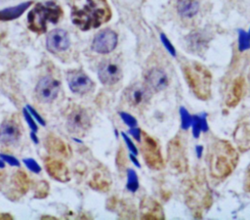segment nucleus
<instances>
[{
    "instance_id": "nucleus-31",
    "label": "nucleus",
    "mask_w": 250,
    "mask_h": 220,
    "mask_svg": "<svg viewBox=\"0 0 250 220\" xmlns=\"http://www.w3.org/2000/svg\"><path fill=\"white\" fill-rule=\"evenodd\" d=\"M202 151H203V148L201 146H198L196 148V153H197V156L200 157L201 156V154H202Z\"/></svg>"
},
{
    "instance_id": "nucleus-27",
    "label": "nucleus",
    "mask_w": 250,
    "mask_h": 220,
    "mask_svg": "<svg viewBox=\"0 0 250 220\" xmlns=\"http://www.w3.org/2000/svg\"><path fill=\"white\" fill-rule=\"evenodd\" d=\"M122 136H123V138H124V140H125V142H126V144H127V146L129 147V149H130V151L134 154H137V149L135 148V145L132 143V141L124 134V133H122Z\"/></svg>"
},
{
    "instance_id": "nucleus-32",
    "label": "nucleus",
    "mask_w": 250,
    "mask_h": 220,
    "mask_svg": "<svg viewBox=\"0 0 250 220\" xmlns=\"http://www.w3.org/2000/svg\"><path fill=\"white\" fill-rule=\"evenodd\" d=\"M130 157H131V159H132V160H133V161H134V163H135V164H136V165H137V166H140V164H139V162H138V160H137V159H136V158H135V157H134V156H133V154H132V155H131V156H130Z\"/></svg>"
},
{
    "instance_id": "nucleus-8",
    "label": "nucleus",
    "mask_w": 250,
    "mask_h": 220,
    "mask_svg": "<svg viewBox=\"0 0 250 220\" xmlns=\"http://www.w3.org/2000/svg\"><path fill=\"white\" fill-rule=\"evenodd\" d=\"M150 89L143 84H134L129 87L126 92V98L128 102L134 107H143L150 99Z\"/></svg>"
},
{
    "instance_id": "nucleus-34",
    "label": "nucleus",
    "mask_w": 250,
    "mask_h": 220,
    "mask_svg": "<svg viewBox=\"0 0 250 220\" xmlns=\"http://www.w3.org/2000/svg\"><path fill=\"white\" fill-rule=\"evenodd\" d=\"M0 167H1V168H3V167H4V164H3V161H1V160H0Z\"/></svg>"
},
{
    "instance_id": "nucleus-1",
    "label": "nucleus",
    "mask_w": 250,
    "mask_h": 220,
    "mask_svg": "<svg viewBox=\"0 0 250 220\" xmlns=\"http://www.w3.org/2000/svg\"><path fill=\"white\" fill-rule=\"evenodd\" d=\"M105 0H81L71 7V20L82 30L97 28L110 19Z\"/></svg>"
},
{
    "instance_id": "nucleus-17",
    "label": "nucleus",
    "mask_w": 250,
    "mask_h": 220,
    "mask_svg": "<svg viewBox=\"0 0 250 220\" xmlns=\"http://www.w3.org/2000/svg\"><path fill=\"white\" fill-rule=\"evenodd\" d=\"M188 44H189V47L193 50V51H199V50H202L204 46H206L207 44V41L206 39L204 38V36L199 33V32H192L188 38Z\"/></svg>"
},
{
    "instance_id": "nucleus-18",
    "label": "nucleus",
    "mask_w": 250,
    "mask_h": 220,
    "mask_svg": "<svg viewBox=\"0 0 250 220\" xmlns=\"http://www.w3.org/2000/svg\"><path fill=\"white\" fill-rule=\"evenodd\" d=\"M127 177H128V183H127L128 190L131 191V192H135L138 189V186H139L138 177H137L135 171L132 170V169L128 170Z\"/></svg>"
},
{
    "instance_id": "nucleus-14",
    "label": "nucleus",
    "mask_w": 250,
    "mask_h": 220,
    "mask_svg": "<svg viewBox=\"0 0 250 220\" xmlns=\"http://www.w3.org/2000/svg\"><path fill=\"white\" fill-rule=\"evenodd\" d=\"M177 10L182 17L191 18L197 14L199 3L197 0H178Z\"/></svg>"
},
{
    "instance_id": "nucleus-9",
    "label": "nucleus",
    "mask_w": 250,
    "mask_h": 220,
    "mask_svg": "<svg viewBox=\"0 0 250 220\" xmlns=\"http://www.w3.org/2000/svg\"><path fill=\"white\" fill-rule=\"evenodd\" d=\"M98 75L102 83L111 85L121 78L122 72L117 64L111 61H104L99 67Z\"/></svg>"
},
{
    "instance_id": "nucleus-15",
    "label": "nucleus",
    "mask_w": 250,
    "mask_h": 220,
    "mask_svg": "<svg viewBox=\"0 0 250 220\" xmlns=\"http://www.w3.org/2000/svg\"><path fill=\"white\" fill-rule=\"evenodd\" d=\"M31 1L21 3L15 7L6 8L0 11V21H11L19 18L31 5Z\"/></svg>"
},
{
    "instance_id": "nucleus-25",
    "label": "nucleus",
    "mask_w": 250,
    "mask_h": 220,
    "mask_svg": "<svg viewBox=\"0 0 250 220\" xmlns=\"http://www.w3.org/2000/svg\"><path fill=\"white\" fill-rule=\"evenodd\" d=\"M0 156L3 158V160H5L6 162H8L11 165H14V166L19 165V161L13 156H10V155H7V154H0Z\"/></svg>"
},
{
    "instance_id": "nucleus-2",
    "label": "nucleus",
    "mask_w": 250,
    "mask_h": 220,
    "mask_svg": "<svg viewBox=\"0 0 250 220\" xmlns=\"http://www.w3.org/2000/svg\"><path fill=\"white\" fill-rule=\"evenodd\" d=\"M62 15V11L55 2L38 3L27 15L28 28L35 32H45L47 23H57Z\"/></svg>"
},
{
    "instance_id": "nucleus-28",
    "label": "nucleus",
    "mask_w": 250,
    "mask_h": 220,
    "mask_svg": "<svg viewBox=\"0 0 250 220\" xmlns=\"http://www.w3.org/2000/svg\"><path fill=\"white\" fill-rule=\"evenodd\" d=\"M129 132H130L131 135L134 136V138H135L136 140L140 141V139H141V130H140V129H138V128H132V129H130Z\"/></svg>"
},
{
    "instance_id": "nucleus-5",
    "label": "nucleus",
    "mask_w": 250,
    "mask_h": 220,
    "mask_svg": "<svg viewBox=\"0 0 250 220\" xmlns=\"http://www.w3.org/2000/svg\"><path fill=\"white\" fill-rule=\"evenodd\" d=\"M59 87H60V83L56 79L50 76L43 77L42 79L39 80V82L36 85V88H35L36 96L41 102H44V103L51 102L57 97L59 92Z\"/></svg>"
},
{
    "instance_id": "nucleus-23",
    "label": "nucleus",
    "mask_w": 250,
    "mask_h": 220,
    "mask_svg": "<svg viewBox=\"0 0 250 220\" xmlns=\"http://www.w3.org/2000/svg\"><path fill=\"white\" fill-rule=\"evenodd\" d=\"M120 115L122 117V119L124 120V122L129 125V126H136L137 124V120L130 114L126 113V112H120Z\"/></svg>"
},
{
    "instance_id": "nucleus-35",
    "label": "nucleus",
    "mask_w": 250,
    "mask_h": 220,
    "mask_svg": "<svg viewBox=\"0 0 250 220\" xmlns=\"http://www.w3.org/2000/svg\"><path fill=\"white\" fill-rule=\"evenodd\" d=\"M249 36H250V32H249Z\"/></svg>"
},
{
    "instance_id": "nucleus-33",
    "label": "nucleus",
    "mask_w": 250,
    "mask_h": 220,
    "mask_svg": "<svg viewBox=\"0 0 250 220\" xmlns=\"http://www.w3.org/2000/svg\"><path fill=\"white\" fill-rule=\"evenodd\" d=\"M31 137H32V139H33V141L35 142V143H37V138H36V136L34 137V133H32L31 134Z\"/></svg>"
},
{
    "instance_id": "nucleus-19",
    "label": "nucleus",
    "mask_w": 250,
    "mask_h": 220,
    "mask_svg": "<svg viewBox=\"0 0 250 220\" xmlns=\"http://www.w3.org/2000/svg\"><path fill=\"white\" fill-rule=\"evenodd\" d=\"M239 50L244 51L250 48V36L246 32L240 30L239 31Z\"/></svg>"
},
{
    "instance_id": "nucleus-13",
    "label": "nucleus",
    "mask_w": 250,
    "mask_h": 220,
    "mask_svg": "<svg viewBox=\"0 0 250 220\" xmlns=\"http://www.w3.org/2000/svg\"><path fill=\"white\" fill-rule=\"evenodd\" d=\"M144 156L147 162L148 165H150L153 168H159L160 164H161V157H160V154L158 152L157 146L155 144V142L146 137L145 140V145H144Z\"/></svg>"
},
{
    "instance_id": "nucleus-3",
    "label": "nucleus",
    "mask_w": 250,
    "mask_h": 220,
    "mask_svg": "<svg viewBox=\"0 0 250 220\" xmlns=\"http://www.w3.org/2000/svg\"><path fill=\"white\" fill-rule=\"evenodd\" d=\"M116 44H117L116 33L110 29H104L95 36L92 44V48L97 53L107 54L113 51Z\"/></svg>"
},
{
    "instance_id": "nucleus-21",
    "label": "nucleus",
    "mask_w": 250,
    "mask_h": 220,
    "mask_svg": "<svg viewBox=\"0 0 250 220\" xmlns=\"http://www.w3.org/2000/svg\"><path fill=\"white\" fill-rule=\"evenodd\" d=\"M191 126H192V132H193V136L194 137H198L200 130H201V124H200V117L198 116H193L192 117V122H191Z\"/></svg>"
},
{
    "instance_id": "nucleus-6",
    "label": "nucleus",
    "mask_w": 250,
    "mask_h": 220,
    "mask_svg": "<svg viewBox=\"0 0 250 220\" xmlns=\"http://www.w3.org/2000/svg\"><path fill=\"white\" fill-rule=\"evenodd\" d=\"M188 71V79L191 87H193L194 92L196 94H202V98H204V94H208L209 88V80L210 76L206 74V71L202 68H192L187 69Z\"/></svg>"
},
{
    "instance_id": "nucleus-29",
    "label": "nucleus",
    "mask_w": 250,
    "mask_h": 220,
    "mask_svg": "<svg viewBox=\"0 0 250 220\" xmlns=\"http://www.w3.org/2000/svg\"><path fill=\"white\" fill-rule=\"evenodd\" d=\"M27 108H28V110H29V111H30V112H31V113H33V114H34V116H35V118H36V119H37V120H38V121H39V122H40V123H41V124H42V125H44V120H43V119H42V118H41V117H40V115H39V114H38V113H37V112H36V111H35V110H32V108H31V107H29V106H28V107H27Z\"/></svg>"
},
{
    "instance_id": "nucleus-26",
    "label": "nucleus",
    "mask_w": 250,
    "mask_h": 220,
    "mask_svg": "<svg viewBox=\"0 0 250 220\" xmlns=\"http://www.w3.org/2000/svg\"><path fill=\"white\" fill-rule=\"evenodd\" d=\"M23 114H24V117H25L26 121L28 122V124H29L30 128H31L33 131H36V130H37V126H36L35 122L33 121V119L31 118L30 114H29V113H28L26 110H23Z\"/></svg>"
},
{
    "instance_id": "nucleus-22",
    "label": "nucleus",
    "mask_w": 250,
    "mask_h": 220,
    "mask_svg": "<svg viewBox=\"0 0 250 220\" xmlns=\"http://www.w3.org/2000/svg\"><path fill=\"white\" fill-rule=\"evenodd\" d=\"M23 162L25 163V165L27 166V168H28L29 170H31L32 172L38 173V172L41 170V168H40V166L37 164V162H36L35 160L31 159V158L23 159Z\"/></svg>"
},
{
    "instance_id": "nucleus-11",
    "label": "nucleus",
    "mask_w": 250,
    "mask_h": 220,
    "mask_svg": "<svg viewBox=\"0 0 250 220\" xmlns=\"http://www.w3.org/2000/svg\"><path fill=\"white\" fill-rule=\"evenodd\" d=\"M146 86L153 91H161L168 85V77L160 68H152L146 75Z\"/></svg>"
},
{
    "instance_id": "nucleus-24",
    "label": "nucleus",
    "mask_w": 250,
    "mask_h": 220,
    "mask_svg": "<svg viewBox=\"0 0 250 220\" xmlns=\"http://www.w3.org/2000/svg\"><path fill=\"white\" fill-rule=\"evenodd\" d=\"M161 40H162V43L164 44V46L166 47V49L171 53V55L175 56L176 55V51H175L173 45L170 43V41L168 40V38L164 34H161Z\"/></svg>"
},
{
    "instance_id": "nucleus-16",
    "label": "nucleus",
    "mask_w": 250,
    "mask_h": 220,
    "mask_svg": "<svg viewBox=\"0 0 250 220\" xmlns=\"http://www.w3.org/2000/svg\"><path fill=\"white\" fill-rule=\"evenodd\" d=\"M47 170L49 174L57 180H67V169L66 167L59 161H51L47 163Z\"/></svg>"
},
{
    "instance_id": "nucleus-10",
    "label": "nucleus",
    "mask_w": 250,
    "mask_h": 220,
    "mask_svg": "<svg viewBox=\"0 0 250 220\" xmlns=\"http://www.w3.org/2000/svg\"><path fill=\"white\" fill-rule=\"evenodd\" d=\"M46 45L47 49L52 53L64 51L69 46L68 34L63 29H54L48 34Z\"/></svg>"
},
{
    "instance_id": "nucleus-12",
    "label": "nucleus",
    "mask_w": 250,
    "mask_h": 220,
    "mask_svg": "<svg viewBox=\"0 0 250 220\" xmlns=\"http://www.w3.org/2000/svg\"><path fill=\"white\" fill-rule=\"evenodd\" d=\"M21 132L17 123L12 120L4 121L0 126V142L5 145H14L19 141Z\"/></svg>"
},
{
    "instance_id": "nucleus-4",
    "label": "nucleus",
    "mask_w": 250,
    "mask_h": 220,
    "mask_svg": "<svg viewBox=\"0 0 250 220\" xmlns=\"http://www.w3.org/2000/svg\"><path fill=\"white\" fill-rule=\"evenodd\" d=\"M66 126L69 132L74 134H82L85 132L90 126V117L87 111L81 108L73 110L66 121Z\"/></svg>"
},
{
    "instance_id": "nucleus-20",
    "label": "nucleus",
    "mask_w": 250,
    "mask_h": 220,
    "mask_svg": "<svg viewBox=\"0 0 250 220\" xmlns=\"http://www.w3.org/2000/svg\"><path fill=\"white\" fill-rule=\"evenodd\" d=\"M180 113H181V118H182V128L188 129L191 125L192 117L188 112V110H186V109H184V108L180 109Z\"/></svg>"
},
{
    "instance_id": "nucleus-30",
    "label": "nucleus",
    "mask_w": 250,
    "mask_h": 220,
    "mask_svg": "<svg viewBox=\"0 0 250 220\" xmlns=\"http://www.w3.org/2000/svg\"><path fill=\"white\" fill-rule=\"evenodd\" d=\"M200 124H201V130H203V131L208 130V125H207L205 117H200Z\"/></svg>"
},
{
    "instance_id": "nucleus-7",
    "label": "nucleus",
    "mask_w": 250,
    "mask_h": 220,
    "mask_svg": "<svg viewBox=\"0 0 250 220\" xmlns=\"http://www.w3.org/2000/svg\"><path fill=\"white\" fill-rule=\"evenodd\" d=\"M67 82L71 91L78 94H86L94 87L93 81L85 73L77 70L68 72Z\"/></svg>"
}]
</instances>
